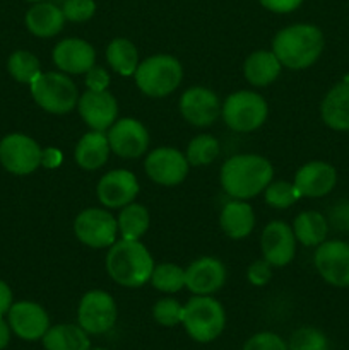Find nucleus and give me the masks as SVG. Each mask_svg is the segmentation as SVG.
<instances>
[{
	"instance_id": "nucleus-1",
	"label": "nucleus",
	"mask_w": 349,
	"mask_h": 350,
	"mask_svg": "<svg viewBox=\"0 0 349 350\" xmlns=\"http://www.w3.org/2000/svg\"><path fill=\"white\" fill-rule=\"evenodd\" d=\"M274 178L270 161L257 154H238L224 161L219 173L221 187L236 200H248L262 193Z\"/></svg>"
},
{
	"instance_id": "nucleus-2",
	"label": "nucleus",
	"mask_w": 349,
	"mask_h": 350,
	"mask_svg": "<svg viewBox=\"0 0 349 350\" xmlns=\"http://www.w3.org/2000/svg\"><path fill=\"white\" fill-rule=\"evenodd\" d=\"M324 33L313 24L300 23L284 27L274 36L272 51L281 65L291 70L311 67L324 51Z\"/></svg>"
},
{
	"instance_id": "nucleus-3",
	"label": "nucleus",
	"mask_w": 349,
	"mask_h": 350,
	"mask_svg": "<svg viewBox=\"0 0 349 350\" xmlns=\"http://www.w3.org/2000/svg\"><path fill=\"white\" fill-rule=\"evenodd\" d=\"M153 256L140 241L116 239L106 255V272L118 286L137 289L149 282Z\"/></svg>"
},
{
	"instance_id": "nucleus-4",
	"label": "nucleus",
	"mask_w": 349,
	"mask_h": 350,
	"mask_svg": "<svg viewBox=\"0 0 349 350\" xmlns=\"http://www.w3.org/2000/svg\"><path fill=\"white\" fill-rule=\"evenodd\" d=\"M181 325L192 340L198 344H209L224 330V308L211 296H194L183 306Z\"/></svg>"
},
{
	"instance_id": "nucleus-5",
	"label": "nucleus",
	"mask_w": 349,
	"mask_h": 350,
	"mask_svg": "<svg viewBox=\"0 0 349 350\" xmlns=\"http://www.w3.org/2000/svg\"><path fill=\"white\" fill-rule=\"evenodd\" d=\"M133 79L137 88L149 98H166L180 85L183 68L171 55H153L139 62Z\"/></svg>"
},
{
	"instance_id": "nucleus-6",
	"label": "nucleus",
	"mask_w": 349,
	"mask_h": 350,
	"mask_svg": "<svg viewBox=\"0 0 349 350\" xmlns=\"http://www.w3.org/2000/svg\"><path fill=\"white\" fill-rule=\"evenodd\" d=\"M29 85L34 103L47 113L65 115L77 108V85L64 72H41Z\"/></svg>"
},
{
	"instance_id": "nucleus-7",
	"label": "nucleus",
	"mask_w": 349,
	"mask_h": 350,
	"mask_svg": "<svg viewBox=\"0 0 349 350\" xmlns=\"http://www.w3.org/2000/svg\"><path fill=\"white\" fill-rule=\"evenodd\" d=\"M221 116L233 132L250 133L266 123L269 116L267 101L253 91H236L221 106Z\"/></svg>"
},
{
	"instance_id": "nucleus-8",
	"label": "nucleus",
	"mask_w": 349,
	"mask_h": 350,
	"mask_svg": "<svg viewBox=\"0 0 349 350\" xmlns=\"http://www.w3.org/2000/svg\"><path fill=\"white\" fill-rule=\"evenodd\" d=\"M118 318L116 303L105 291H89L79 301L77 325L89 335H103L112 330Z\"/></svg>"
},
{
	"instance_id": "nucleus-9",
	"label": "nucleus",
	"mask_w": 349,
	"mask_h": 350,
	"mask_svg": "<svg viewBox=\"0 0 349 350\" xmlns=\"http://www.w3.org/2000/svg\"><path fill=\"white\" fill-rule=\"evenodd\" d=\"M74 234L89 248H109L118 238L116 217L105 208H86L75 217Z\"/></svg>"
},
{
	"instance_id": "nucleus-10",
	"label": "nucleus",
	"mask_w": 349,
	"mask_h": 350,
	"mask_svg": "<svg viewBox=\"0 0 349 350\" xmlns=\"http://www.w3.org/2000/svg\"><path fill=\"white\" fill-rule=\"evenodd\" d=\"M0 163L9 173L26 176L43 163V150L31 137L24 133H10L0 142Z\"/></svg>"
},
{
	"instance_id": "nucleus-11",
	"label": "nucleus",
	"mask_w": 349,
	"mask_h": 350,
	"mask_svg": "<svg viewBox=\"0 0 349 350\" xmlns=\"http://www.w3.org/2000/svg\"><path fill=\"white\" fill-rule=\"evenodd\" d=\"M188 164L185 154L173 147H157L147 154L144 161L146 174L157 185L163 187H174L180 185L188 174Z\"/></svg>"
},
{
	"instance_id": "nucleus-12",
	"label": "nucleus",
	"mask_w": 349,
	"mask_h": 350,
	"mask_svg": "<svg viewBox=\"0 0 349 350\" xmlns=\"http://www.w3.org/2000/svg\"><path fill=\"white\" fill-rule=\"evenodd\" d=\"M313 262L325 282L334 287H349V243L339 239L320 243Z\"/></svg>"
},
{
	"instance_id": "nucleus-13",
	"label": "nucleus",
	"mask_w": 349,
	"mask_h": 350,
	"mask_svg": "<svg viewBox=\"0 0 349 350\" xmlns=\"http://www.w3.org/2000/svg\"><path fill=\"white\" fill-rule=\"evenodd\" d=\"M108 142L112 152L123 159H135L147 152L149 147V132L135 118H118L108 129Z\"/></svg>"
},
{
	"instance_id": "nucleus-14",
	"label": "nucleus",
	"mask_w": 349,
	"mask_h": 350,
	"mask_svg": "<svg viewBox=\"0 0 349 350\" xmlns=\"http://www.w3.org/2000/svg\"><path fill=\"white\" fill-rule=\"evenodd\" d=\"M77 109L81 118L91 130L106 132L118 120V103L112 92L88 89L79 96Z\"/></svg>"
},
{
	"instance_id": "nucleus-15",
	"label": "nucleus",
	"mask_w": 349,
	"mask_h": 350,
	"mask_svg": "<svg viewBox=\"0 0 349 350\" xmlns=\"http://www.w3.org/2000/svg\"><path fill=\"white\" fill-rule=\"evenodd\" d=\"M98 200L108 208H122L139 195V180L129 170L108 171L96 187Z\"/></svg>"
},
{
	"instance_id": "nucleus-16",
	"label": "nucleus",
	"mask_w": 349,
	"mask_h": 350,
	"mask_svg": "<svg viewBox=\"0 0 349 350\" xmlns=\"http://www.w3.org/2000/svg\"><path fill=\"white\" fill-rule=\"evenodd\" d=\"M9 314L10 330L19 338L27 342L41 340L50 328V317L43 306L33 301H19L12 303Z\"/></svg>"
},
{
	"instance_id": "nucleus-17",
	"label": "nucleus",
	"mask_w": 349,
	"mask_h": 350,
	"mask_svg": "<svg viewBox=\"0 0 349 350\" xmlns=\"http://www.w3.org/2000/svg\"><path fill=\"white\" fill-rule=\"evenodd\" d=\"M226 282V267L214 256H201L185 269V287L194 296H211Z\"/></svg>"
},
{
	"instance_id": "nucleus-18",
	"label": "nucleus",
	"mask_w": 349,
	"mask_h": 350,
	"mask_svg": "<svg viewBox=\"0 0 349 350\" xmlns=\"http://www.w3.org/2000/svg\"><path fill=\"white\" fill-rule=\"evenodd\" d=\"M296 236L293 228L283 221H272L266 226L260 238L263 260L272 267H286L296 255Z\"/></svg>"
},
{
	"instance_id": "nucleus-19",
	"label": "nucleus",
	"mask_w": 349,
	"mask_h": 350,
	"mask_svg": "<svg viewBox=\"0 0 349 350\" xmlns=\"http://www.w3.org/2000/svg\"><path fill=\"white\" fill-rule=\"evenodd\" d=\"M221 103L214 91L202 85L187 89L180 98V113L190 125L209 126L221 115Z\"/></svg>"
},
{
	"instance_id": "nucleus-20",
	"label": "nucleus",
	"mask_w": 349,
	"mask_h": 350,
	"mask_svg": "<svg viewBox=\"0 0 349 350\" xmlns=\"http://www.w3.org/2000/svg\"><path fill=\"white\" fill-rule=\"evenodd\" d=\"M51 58L60 72L67 75H79L94 67L96 50L91 43L81 38H65L55 44Z\"/></svg>"
},
{
	"instance_id": "nucleus-21",
	"label": "nucleus",
	"mask_w": 349,
	"mask_h": 350,
	"mask_svg": "<svg viewBox=\"0 0 349 350\" xmlns=\"http://www.w3.org/2000/svg\"><path fill=\"white\" fill-rule=\"evenodd\" d=\"M337 183V173L335 167L324 161H310L303 164L294 174L293 185L298 190L300 197L318 198L325 197L334 190Z\"/></svg>"
},
{
	"instance_id": "nucleus-22",
	"label": "nucleus",
	"mask_w": 349,
	"mask_h": 350,
	"mask_svg": "<svg viewBox=\"0 0 349 350\" xmlns=\"http://www.w3.org/2000/svg\"><path fill=\"white\" fill-rule=\"evenodd\" d=\"M325 125L337 132H349V79L335 84L320 106Z\"/></svg>"
},
{
	"instance_id": "nucleus-23",
	"label": "nucleus",
	"mask_w": 349,
	"mask_h": 350,
	"mask_svg": "<svg viewBox=\"0 0 349 350\" xmlns=\"http://www.w3.org/2000/svg\"><path fill=\"white\" fill-rule=\"evenodd\" d=\"M109 142L106 132H98V130H89L88 133L79 139L77 146L74 150V159L79 167L86 171H96L103 167L108 161Z\"/></svg>"
},
{
	"instance_id": "nucleus-24",
	"label": "nucleus",
	"mask_w": 349,
	"mask_h": 350,
	"mask_svg": "<svg viewBox=\"0 0 349 350\" xmlns=\"http://www.w3.org/2000/svg\"><path fill=\"white\" fill-rule=\"evenodd\" d=\"M27 31L38 38L57 36L65 24V16L60 7L50 2H38L31 7L24 17Z\"/></svg>"
},
{
	"instance_id": "nucleus-25",
	"label": "nucleus",
	"mask_w": 349,
	"mask_h": 350,
	"mask_svg": "<svg viewBox=\"0 0 349 350\" xmlns=\"http://www.w3.org/2000/svg\"><path fill=\"white\" fill-rule=\"evenodd\" d=\"M222 232L231 239H243L255 228V212L245 200H233L222 207L219 215Z\"/></svg>"
},
{
	"instance_id": "nucleus-26",
	"label": "nucleus",
	"mask_w": 349,
	"mask_h": 350,
	"mask_svg": "<svg viewBox=\"0 0 349 350\" xmlns=\"http://www.w3.org/2000/svg\"><path fill=\"white\" fill-rule=\"evenodd\" d=\"M281 68L283 65L272 50H257L246 57L243 64V75L255 88H266L279 77Z\"/></svg>"
},
{
	"instance_id": "nucleus-27",
	"label": "nucleus",
	"mask_w": 349,
	"mask_h": 350,
	"mask_svg": "<svg viewBox=\"0 0 349 350\" xmlns=\"http://www.w3.org/2000/svg\"><path fill=\"white\" fill-rule=\"evenodd\" d=\"M44 350H89L91 340L79 325H55L43 335Z\"/></svg>"
},
{
	"instance_id": "nucleus-28",
	"label": "nucleus",
	"mask_w": 349,
	"mask_h": 350,
	"mask_svg": "<svg viewBox=\"0 0 349 350\" xmlns=\"http://www.w3.org/2000/svg\"><path fill=\"white\" fill-rule=\"evenodd\" d=\"M293 232L296 241L303 246H318L327 238V219L317 211H305L294 219Z\"/></svg>"
},
{
	"instance_id": "nucleus-29",
	"label": "nucleus",
	"mask_w": 349,
	"mask_h": 350,
	"mask_svg": "<svg viewBox=\"0 0 349 350\" xmlns=\"http://www.w3.org/2000/svg\"><path fill=\"white\" fill-rule=\"evenodd\" d=\"M149 211L135 202L120 208V214L116 217L120 239H129V241H140V238L149 229Z\"/></svg>"
},
{
	"instance_id": "nucleus-30",
	"label": "nucleus",
	"mask_w": 349,
	"mask_h": 350,
	"mask_svg": "<svg viewBox=\"0 0 349 350\" xmlns=\"http://www.w3.org/2000/svg\"><path fill=\"white\" fill-rule=\"evenodd\" d=\"M106 62L116 74L130 77L135 74L139 65V51L127 38H115L106 46Z\"/></svg>"
},
{
	"instance_id": "nucleus-31",
	"label": "nucleus",
	"mask_w": 349,
	"mask_h": 350,
	"mask_svg": "<svg viewBox=\"0 0 349 350\" xmlns=\"http://www.w3.org/2000/svg\"><path fill=\"white\" fill-rule=\"evenodd\" d=\"M149 282L159 293L174 294L185 287V269L174 265V263L154 265Z\"/></svg>"
},
{
	"instance_id": "nucleus-32",
	"label": "nucleus",
	"mask_w": 349,
	"mask_h": 350,
	"mask_svg": "<svg viewBox=\"0 0 349 350\" xmlns=\"http://www.w3.org/2000/svg\"><path fill=\"white\" fill-rule=\"evenodd\" d=\"M7 70L23 84H31L41 74V65L36 55L26 50H17L7 60Z\"/></svg>"
},
{
	"instance_id": "nucleus-33",
	"label": "nucleus",
	"mask_w": 349,
	"mask_h": 350,
	"mask_svg": "<svg viewBox=\"0 0 349 350\" xmlns=\"http://www.w3.org/2000/svg\"><path fill=\"white\" fill-rule=\"evenodd\" d=\"M218 139L209 135V133H201V135L194 137V139L188 142L185 157H187L190 166H207V164H211L212 161L218 157Z\"/></svg>"
},
{
	"instance_id": "nucleus-34",
	"label": "nucleus",
	"mask_w": 349,
	"mask_h": 350,
	"mask_svg": "<svg viewBox=\"0 0 349 350\" xmlns=\"http://www.w3.org/2000/svg\"><path fill=\"white\" fill-rule=\"evenodd\" d=\"M287 350H328V340L318 328L301 327L291 335Z\"/></svg>"
},
{
	"instance_id": "nucleus-35",
	"label": "nucleus",
	"mask_w": 349,
	"mask_h": 350,
	"mask_svg": "<svg viewBox=\"0 0 349 350\" xmlns=\"http://www.w3.org/2000/svg\"><path fill=\"white\" fill-rule=\"evenodd\" d=\"M263 195H266L267 205L274 208H287L298 202L300 193L294 188L293 183H287V181H270L269 187L263 190Z\"/></svg>"
},
{
	"instance_id": "nucleus-36",
	"label": "nucleus",
	"mask_w": 349,
	"mask_h": 350,
	"mask_svg": "<svg viewBox=\"0 0 349 350\" xmlns=\"http://www.w3.org/2000/svg\"><path fill=\"white\" fill-rule=\"evenodd\" d=\"M153 318L161 327H177L183 320V306L173 297H163L154 304Z\"/></svg>"
},
{
	"instance_id": "nucleus-37",
	"label": "nucleus",
	"mask_w": 349,
	"mask_h": 350,
	"mask_svg": "<svg viewBox=\"0 0 349 350\" xmlns=\"http://www.w3.org/2000/svg\"><path fill=\"white\" fill-rule=\"evenodd\" d=\"M65 21L70 23H86L91 19L96 12L94 0H65L62 5Z\"/></svg>"
},
{
	"instance_id": "nucleus-38",
	"label": "nucleus",
	"mask_w": 349,
	"mask_h": 350,
	"mask_svg": "<svg viewBox=\"0 0 349 350\" xmlns=\"http://www.w3.org/2000/svg\"><path fill=\"white\" fill-rule=\"evenodd\" d=\"M242 350H287V344L272 332H260L245 342Z\"/></svg>"
},
{
	"instance_id": "nucleus-39",
	"label": "nucleus",
	"mask_w": 349,
	"mask_h": 350,
	"mask_svg": "<svg viewBox=\"0 0 349 350\" xmlns=\"http://www.w3.org/2000/svg\"><path fill=\"white\" fill-rule=\"evenodd\" d=\"M270 269H272V265H270L267 260L262 258L253 262L252 265L248 267V270H246V277H248L250 284H253V286L257 287L266 286V284L272 279V270Z\"/></svg>"
},
{
	"instance_id": "nucleus-40",
	"label": "nucleus",
	"mask_w": 349,
	"mask_h": 350,
	"mask_svg": "<svg viewBox=\"0 0 349 350\" xmlns=\"http://www.w3.org/2000/svg\"><path fill=\"white\" fill-rule=\"evenodd\" d=\"M86 85L91 91H106L109 85V74L103 67H92L86 72Z\"/></svg>"
},
{
	"instance_id": "nucleus-41",
	"label": "nucleus",
	"mask_w": 349,
	"mask_h": 350,
	"mask_svg": "<svg viewBox=\"0 0 349 350\" xmlns=\"http://www.w3.org/2000/svg\"><path fill=\"white\" fill-rule=\"evenodd\" d=\"M263 9L274 14H289L303 3V0H259Z\"/></svg>"
},
{
	"instance_id": "nucleus-42",
	"label": "nucleus",
	"mask_w": 349,
	"mask_h": 350,
	"mask_svg": "<svg viewBox=\"0 0 349 350\" xmlns=\"http://www.w3.org/2000/svg\"><path fill=\"white\" fill-rule=\"evenodd\" d=\"M332 222L341 231H349V204L339 205L332 212Z\"/></svg>"
},
{
	"instance_id": "nucleus-43",
	"label": "nucleus",
	"mask_w": 349,
	"mask_h": 350,
	"mask_svg": "<svg viewBox=\"0 0 349 350\" xmlns=\"http://www.w3.org/2000/svg\"><path fill=\"white\" fill-rule=\"evenodd\" d=\"M10 306H12V291L3 280H0V317H3Z\"/></svg>"
},
{
	"instance_id": "nucleus-44",
	"label": "nucleus",
	"mask_w": 349,
	"mask_h": 350,
	"mask_svg": "<svg viewBox=\"0 0 349 350\" xmlns=\"http://www.w3.org/2000/svg\"><path fill=\"white\" fill-rule=\"evenodd\" d=\"M10 325L9 321L3 320L2 317H0V350H3L9 345L10 342Z\"/></svg>"
},
{
	"instance_id": "nucleus-45",
	"label": "nucleus",
	"mask_w": 349,
	"mask_h": 350,
	"mask_svg": "<svg viewBox=\"0 0 349 350\" xmlns=\"http://www.w3.org/2000/svg\"><path fill=\"white\" fill-rule=\"evenodd\" d=\"M26 2H34V3H38V2H44V0H26Z\"/></svg>"
},
{
	"instance_id": "nucleus-46",
	"label": "nucleus",
	"mask_w": 349,
	"mask_h": 350,
	"mask_svg": "<svg viewBox=\"0 0 349 350\" xmlns=\"http://www.w3.org/2000/svg\"><path fill=\"white\" fill-rule=\"evenodd\" d=\"M89 350H108V349H89Z\"/></svg>"
}]
</instances>
